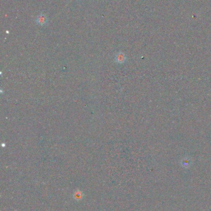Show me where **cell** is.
Returning <instances> with one entry per match:
<instances>
[{"label": "cell", "mask_w": 211, "mask_h": 211, "mask_svg": "<svg viewBox=\"0 0 211 211\" xmlns=\"http://www.w3.org/2000/svg\"><path fill=\"white\" fill-rule=\"evenodd\" d=\"M48 18L44 14L38 15L35 19V23L40 26H45L48 24Z\"/></svg>", "instance_id": "6da1fadb"}]
</instances>
